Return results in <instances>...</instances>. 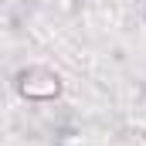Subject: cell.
Here are the masks:
<instances>
[{"mask_svg":"<svg viewBox=\"0 0 146 146\" xmlns=\"http://www.w3.org/2000/svg\"><path fill=\"white\" fill-rule=\"evenodd\" d=\"M21 92L27 99H51L58 92V75L48 68H31L21 75Z\"/></svg>","mask_w":146,"mask_h":146,"instance_id":"1","label":"cell"}]
</instances>
